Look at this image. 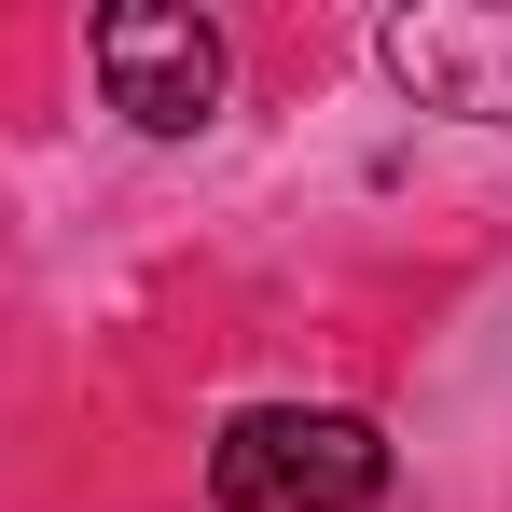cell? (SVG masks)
<instances>
[{"label":"cell","instance_id":"2","mask_svg":"<svg viewBox=\"0 0 512 512\" xmlns=\"http://www.w3.org/2000/svg\"><path fill=\"white\" fill-rule=\"evenodd\" d=\"M222 28L208 14H180V0H111L97 14V84H111V111L139 125V139H194L208 111H222Z\"/></svg>","mask_w":512,"mask_h":512},{"label":"cell","instance_id":"1","mask_svg":"<svg viewBox=\"0 0 512 512\" xmlns=\"http://www.w3.org/2000/svg\"><path fill=\"white\" fill-rule=\"evenodd\" d=\"M208 499L222 512H374L388 499V443L333 402H263L208 443Z\"/></svg>","mask_w":512,"mask_h":512},{"label":"cell","instance_id":"3","mask_svg":"<svg viewBox=\"0 0 512 512\" xmlns=\"http://www.w3.org/2000/svg\"><path fill=\"white\" fill-rule=\"evenodd\" d=\"M374 56H388V84L416 97V111L512 125V0H429V14H388Z\"/></svg>","mask_w":512,"mask_h":512}]
</instances>
